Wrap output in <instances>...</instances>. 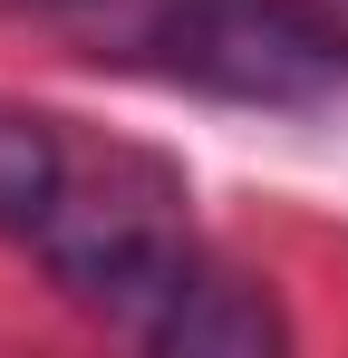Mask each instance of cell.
Returning <instances> with one entry per match:
<instances>
[{"mask_svg":"<svg viewBox=\"0 0 348 358\" xmlns=\"http://www.w3.org/2000/svg\"><path fill=\"white\" fill-rule=\"evenodd\" d=\"M78 165H87V145H78L58 117L0 107V233H10V242H39L49 213L68 203V184H78Z\"/></svg>","mask_w":348,"mask_h":358,"instance_id":"3957f363","label":"cell"},{"mask_svg":"<svg viewBox=\"0 0 348 358\" xmlns=\"http://www.w3.org/2000/svg\"><path fill=\"white\" fill-rule=\"evenodd\" d=\"M145 349H165V358H281L290 349V320L271 310L261 281L203 262V271L165 300V320L145 329Z\"/></svg>","mask_w":348,"mask_h":358,"instance_id":"7a4b0ae2","label":"cell"},{"mask_svg":"<svg viewBox=\"0 0 348 358\" xmlns=\"http://www.w3.org/2000/svg\"><path fill=\"white\" fill-rule=\"evenodd\" d=\"M329 20H339V29H348V10H329Z\"/></svg>","mask_w":348,"mask_h":358,"instance_id":"277c9868","label":"cell"},{"mask_svg":"<svg viewBox=\"0 0 348 358\" xmlns=\"http://www.w3.org/2000/svg\"><path fill=\"white\" fill-rule=\"evenodd\" d=\"M39 10H58L87 39V59L223 107L300 117L348 97V29L310 0H39Z\"/></svg>","mask_w":348,"mask_h":358,"instance_id":"6da1fadb","label":"cell"}]
</instances>
